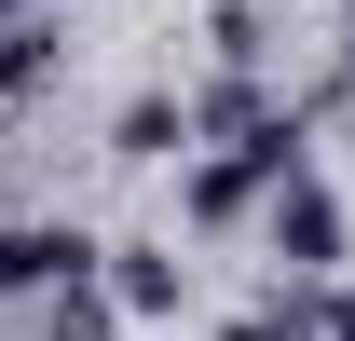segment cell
Wrapping results in <instances>:
<instances>
[{
    "mask_svg": "<svg viewBox=\"0 0 355 341\" xmlns=\"http://www.w3.org/2000/svg\"><path fill=\"white\" fill-rule=\"evenodd\" d=\"M96 287H110L123 328H164L178 300H191V259H178L164 232H123V246H96Z\"/></svg>",
    "mask_w": 355,
    "mask_h": 341,
    "instance_id": "277c9868",
    "label": "cell"
},
{
    "mask_svg": "<svg viewBox=\"0 0 355 341\" xmlns=\"http://www.w3.org/2000/svg\"><path fill=\"white\" fill-rule=\"evenodd\" d=\"M342 96H355V0H342Z\"/></svg>",
    "mask_w": 355,
    "mask_h": 341,
    "instance_id": "8fae6325",
    "label": "cell"
},
{
    "mask_svg": "<svg viewBox=\"0 0 355 341\" xmlns=\"http://www.w3.org/2000/svg\"><path fill=\"white\" fill-rule=\"evenodd\" d=\"M55 69H69V14H0V110L55 96Z\"/></svg>",
    "mask_w": 355,
    "mask_h": 341,
    "instance_id": "5b68a950",
    "label": "cell"
},
{
    "mask_svg": "<svg viewBox=\"0 0 355 341\" xmlns=\"http://www.w3.org/2000/svg\"><path fill=\"white\" fill-rule=\"evenodd\" d=\"M205 42H219V69H260V55H273V14H260V0H219Z\"/></svg>",
    "mask_w": 355,
    "mask_h": 341,
    "instance_id": "ba28073f",
    "label": "cell"
},
{
    "mask_svg": "<svg viewBox=\"0 0 355 341\" xmlns=\"http://www.w3.org/2000/svg\"><path fill=\"white\" fill-rule=\"evenodd\" d=\"M301 164H314L301 110H273V123H246L232 150H205V164H191V191H178V218H191V232H232V218H260V205H273V191H287Z\"/></svg>",
    "mask_w": 355,
    "mask_h": 341,
    "instance_id": "6da1fadb",
    "label": "cell"
},
{
    "mask_svg": "<svg viewBox=\"0 0 355 341\" xmlns=\"http://www.w3.org/2000/svg\"><path fill=\"white\" fill-rule=\"evenodd\" d=\"M110 150H123V164H178V150H191V123H178V82L123 96V110H110Z\"/></svg>",
    "mask_w": 355,
    "mask_h": 341,
    "instance_id": "8992f818",
    "label": "cell"
},
{
    "mask_svg": "<svg viewBox=\"0 0 355 341\" xmlns=\"http://www.w3.org/2000/svg\"><path fill=\"white\" fill-rule=\"evenodd\" d=\"M96 273V232L83 218H0V300H55Z\"/></svg>",
    "mask_w": 355,
    "mask_h": 341,
    "instance_id": "3957f363",
    "label": "cell"
},
{
    "mask_svg": "<svg viewBox=\"0 0 355 341\" xmlns=\"http://www.w3.org/2000/svg\"><path fill=\"white\" fill-rule=\"evenodd\" d=\"M219 341H314V328H301V287H273V300H246V314H232Z\"/></svg>",
    "mask_w": 355,
    "mask_h": 341,
    "instance_id": "9c48e42d",
    "label": "cell"
},
{
    "mask_svg": "<svg viewBox=\"0 0 355 341\" xmlns=\"http://www.w3.org/2000/svg\"><path fill=\"white\" fill-rule=\"evenodd\" d=\"M260 246L287 259V287H328V273L355 259V218H342V191H328V177L301 164V177H287V191L260 205Z\"/></svg>",
    "mask_w": 355,
    "mask_h": 341,
    "instance_id": "7a4b0ae2",
    "label": "cell"
},
{
    "mask_svg": "<svg viewBox=\"0 0 355 341\" xmlns=\"http://www.w3.org/2000/svg\"><path fill=\"white\" fill-rule=\"evenodd\" d=\"M42 341H123L110 287H96V273H83V287H55V300H42Z\"/></svg>",
    "mask_w": 355,
    "mask_h": 341,
    "instance_id": "52a82bcc",
    "label": "cell"
},
{
    "mask_svg": "<svg viewBox=\"0 0 355 341\" xmlns=\"http://www.w3.org/2000/svg\"><path fill=\"white\" fill-rule=\"evenodd\" d=\"M301 328H314V341H355V273H328V287H301Z\"/></svg>",
    "mask_w": 355,
    "mask_h": 341,
    "instance_id": "30bf717a",
    "label": "cell"
}]
</instances>
